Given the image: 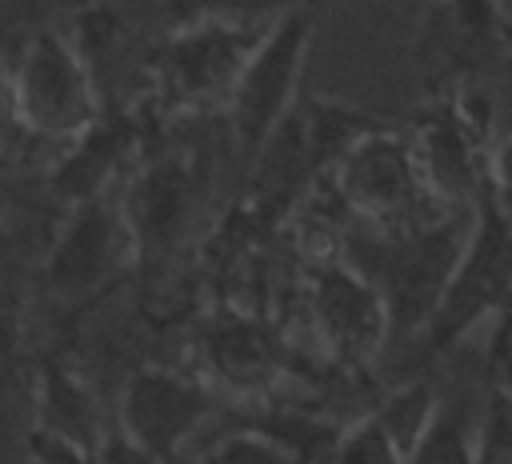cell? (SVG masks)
Returning <instances> with one entry per match:
<instances>
[{
	"label": "cell",
	"instance_id": "6da1fadb",
	"mask_svg": "<svg viewBox=\"0 0 512 464\" xmlns=\"http://www.w3.org/2000/svg\"><path fill=\"white\" fill-rule=\"evenodd\" d=\"M472 208H444L428 220L400 228H364L348 236V260L376 284L388 304L392 336L412 340L432 316L444 280L472 232Z\"/></svg>",
	"mask_w": 512,
	"mask_h": 464
},
{
	"label": "cell",
	"instance_id": "7a4b0ae2",
	"mask_svg": "<svg viewBox=\"0 0 512 464\" xmlns=\"http://www.w3.org/2000/svg\"><path fill=\"white\" fill-rule=\"evenodd\" d=\"M512 304V220L480 192L472 232L444 280V292L412 336V368H424L452 352L480 320Z\"/></svg>",
	"mask_w": 512,
	"mask_h": 464
},
{
	"label": "cell",
	"instance_id": "3957f363",
	"mask_svg": "<svg viewBox=\"0 0 512 464\" xmlns=\"http://www.w3.org/2000/svg\"><path fill=\"white\" fill-rule=\"evenodd\" d=\"M12 84L24 132L36 140L72 144L104 116L88 56L60 28H40L24 40L12 64Z\"/></svg>",
	"mask_w": 512,
	"mask_h": 464
},
{
	"label": "cell",
	"instance_id": "277c9868",
	"mask_svg": "<svg viewBox=\"0 0 512 464\" xmlns=\"http://www.w3.org/2000/svg\"><path fill=\"white\" fill-rule=\"evenodd\" d=\"M312 28H316V16L304 4L276 16L260 32L252 56L244 60L232 84V96L224 108H228L232 136L248 160L268 148V140L284 128V120L296 108V88L312 48Z\"/></svg>",
	"mask_w": 512,
	"mask_h": 464
},
{
	"label": "cell",
	"instance_id": "5b68a950",
	"mask_svg": "<svg viewBox=\"0 0 512 464\" xmlns=\"http://www.w3.org/2000/svg\"><path fill=\"white\" fill-rule=\"evenodd\" d=\"M332 184L364 228H400L444 212L424 188L412 136L372 124L332 164Z\"/></svg>",
	"mask_w": 512,
	"mask_h": 464
},
{
	"label": "cell",
	"instance_id": "8992f818",
	"mask_svg": "<svg viewBox=\"0 0 512 464\" xmlns=\"http://www.w3.org/2000/svg\"><path fill=\"white\" fill-rule=\"evenodd\" d=\"M264 28L268 24H228V20L176 24L152 60L160 96L180 108L228 104L232 84Z\"/></svg>",
	"mask_w": 512,
	"mask_h": 464
},
{
	"label": "cell",
	"instance_id": "52a82bcc",
	"mask_svg": "<svg viewBox=\"0 0 512 464\" xmlns=\"http://www.w3.org/2000/svg\"><path fill=\"white\" fill-rule=\"evenodd\" d=\"M212 412H216V392L200 376L168 364H140L124 380L116 404L120 432L168 464H180L184 444Z\"/></svg>",
	"mask_w": 512,
	"mask_h": 464
},
{
	"label": "cell",
	"instance_id": "ba28073f",
	"mask_svg": "<svg viewBox=\"0 0 512 464\" xmlns=\"http://www.w3.org/2000/svg\"><path fill=\"white\" fill-rule=\"evenodd\" d=\"M132 256L140 252L124 204L112 196H96L72 204L64 228L44 256V280L60 300H88L108 288L132 264Z\"/></svg>",
	"mask_w": 512,
	"mask_h": 464
},
{
	"label": "cell",
	"instance_id": "9c48e42d",
	"mask_svg": "<svg viewBox=\"0 0 512 464\" xmlns=\"http://www.w3.org/2000/svg\"><path fill=\"white\" fill-rule=\"evenodd\" d=\"M312 316L324 348L352 368L372 364L392 340L388 304L352 260H320L312 268Z\"/></svg>",
	"mask_w": 512,
	"mask_h": 464
},
{
	"label": "cell",
	"instance_id": "30bf717a",
	"mask_svg": "<svg viewBox=\"0 0 512 464\" xmlns=\"http://www.w3.org/2000/svg\"><path fill=\"white\" fill-rule=\"evenodd\" d=\"M412 152L424 176V188L444 208H472L484 192V156L488 132L476 128L452 100L424 116L412 132Z\"/></svg>",
	"mask_w": 512,
	"mask_h": 464
},
{
	"label": "cell",
	"instance_id": "8fae6325",
	"mask_svg": "<svg viewBox=\"0 0 512 464\" xmlns=\"http://www.w3.org/2000/svg\"><path fill=\"white\" fill-rule=\"evenodd\" d=\"M32 400H36V432H48L56 440H68V444H76L84 452H96L100 440L108 436L96 392L64 360L40 364Z\"/></svg>",
	"mask_w": 512,
	"mask_h": 464
},
{
	"label": "cell",
	"instance_id": "7c38bea8",
	"mask_svg": "<svg viewBox=\"0 0 512 464\" xmlns=\"http://www.w3.org/2000/svg\"><path fill=\"white\" fill-rule=\"evenodd\" d=\"M136 140V128L128 120H108L100 116L80 140L68 144V152L60 156L56 172H52V192L68 204H84L96 196H108V184L116 176V168L128 160Z\"/></svg>",
	"mask_w": 512,
	"mask_h": 464
},
{
	"label": "cell",
	"instance_id": "4fadbf2b",
	"mask_svg": "<svg viewBox=\"0 0 512 464\" xmlns=\"http://www.w3.org/2000/svg\"><path fill=\"white\" fill-rule=\"evenodd\" d=\"M120 204H124V216H128L132 236H136V252L168 244L180 232L184 212H188L184 164H176V160L152 164L148 172H140V180L128 188V196Z\"/></svg>",
	"mask_w": 512,
	"mask_h": 464
},
{
	"label": "cell",
	"instance_id": "5bb4252c",
	"mask_svg": "<svg viewBox=\"0 0 512 464\" xmlns=\"http://www.w3.org/2000/svg\"><path fill=\"white\" fill-rule=\"evenodd\" d=\"M204 356L216 372L220 384L228 388H264L276 372V348L268 340V332L260 324H248V320H236V324H220L208 332L204 340Z\"/></svg>",
	"mask_w": 512,
	"mask_h": 464
},
{
	"label": "cell",
	"instance_id": "9a60e30c",
	"mask_svg": "<svg viewBox=\"0 0 512 464\" xmlns=\"http://www.w3.org/2000/svg\"><path fill=\"white\" fill-rule=\"evenodd\" d=\"M476 436L480 424L468 400H440L432 424L408 452V464H476Z\"/></svg>",
	"mask_w": 512,
	"mask_h": 464
},
{
	"label": "cell",
	"instance_id": "2e32d148",
	"mask_svg": "<svg viewBox=\"0 0 512 464\" xmlns=\"http://www.w3.org/2000/svg\"><path fill=\"white\" fill-rule=\"evenodd\" d=\"M436 408H440V392L432 388V380L412 376L408 384H400L396 392H388V396L372 408V416L384 424V432L396 440V448H400L404 460H408V452L416 448V440H420L424 428L432 424Z\"/></svg>",
	"mask_w": 512,
	"mask_h": 464
},
{
	"label": "cell",
	"instance_id": "e0dca14e",
	"mask_svg": "<svg viewBox=\"0 0 512 464\" xmlns=\"http://www.w3.org/2000/svg\"><path fill=\"white\" fill-rule=\"evenodd\" d=\"M304 0H164L172 24L228 20V24H272L276 16L300 8Z\"/></svg>",
	"mask_w": 512,
	"mask_h": 464
},
{
	"label": "cell",
	"instance_id": "ac0fdd59",
	"mask_svg": "<svg viewBox=\"0 0 512 464\" xmlns=\"http://www.w3.org/2000/svg\"><path fill=\"white\" fill-rule=\"evenodd\" d=\"M332 464H408V460L396 448V440L384 432V424L368 412V416L352 420L340 432V444L332 452Z\"/></svg>",
	"mask_w": 512,
	"mask_h": 464
},
{
	"label": "cell",
	"instance_id": "d6986e66",
	"mask_svg": "<svg viewBox=\"0 0 512 464\" xmlns=\"http://www.w3.org/2000/svg\"><path fill=\"white\" fill-rule=\"evenodd\" d=\"M204 464H292V456L256 424L228 432L224 440H216L204 456Z\"/></svg>",
	"mask_w": 512,
	"mask_h": 464
},
{
	"label": "cell",
	"instance_id": "ffe728a7",
	"mask_svg": "<svg viewBox=\"0 0 512 464\" xmlns=\"http://www.w3.org/2000/svg\"><path fill=\"white\" fill-rule=\"evenodd\" d=\"M476 464H512V392H492L480 436H476Z\"/></svg>",
	"mask_w": 512,
	"mask_h": 464
},
{
	"label": "cell",
	"instance_id": "44dd1931",
	"mask_svg": "<svg viewBox=\"0 0 512 464\" xmlns=\"http://www.w3.org/2000/svg\"><path fill=\"white\" fill-rule=\"evenodd\" d=\"M484 196L512 220V132L488 144L484 156Z\"/></svg>",
	"mask_w": 512,
	"mask_h": 464
},
{
	"label": "cell",
	"instance_id": "7402d4cb",
	"mask_svg": "<svg viewBox=\"0 0 512 464\" xmlns=\"http://www.w3.org/2000/svg\"><path fill=\"white\" fill-rule=\"evenodd\" d=\"M24 136H28V132H24V120H20L12 68H8V64H0V156H8Z\"/></svg>",
	"mask_w": 512,
	"mask_h": 464
},
{
	"label": "cell",
	"instance_id": "603a6c76",
	"mask_svg": "<svg viewBox=\"0 0 512 464\" xmlns=\"http://www.w3.org/2000/svg\"><path fill=\"white\" fill-rule=\"evenodd\" d=\"M28 456H32V464H96V452H84V448H76L68 440L36 432V428L28 436Z\"/></svg>",
	"mask_w": 512,
	"mask_h": 464
},
{
	"label": "cell",
	"instance_id": "cb8c5ba5",
	"mask_svg": "<svg viewBox=\"0 0 512 464\" xmlns=\"http://www.w3.org/2000/svg\"><path fill=\"white\" fill-rule=\"evenodd\" d=\"M96 464H168L152 452H144L140 444H132L124 432H108L96 448Z\"/></svg>",
	"mask_w": 512,
	"mask_h": 464
}]
</instances>
